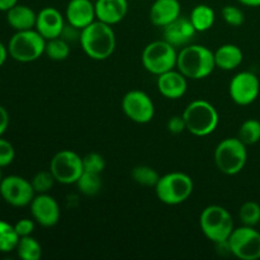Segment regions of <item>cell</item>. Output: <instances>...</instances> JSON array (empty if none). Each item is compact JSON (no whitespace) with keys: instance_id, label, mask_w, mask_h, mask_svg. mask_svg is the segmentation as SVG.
I'll return each instance as SVG.
<instances>
[{"instance_id":"cell-1","label":"cell","mask_w":260,"mask_h":260,"mask_svg":"<svg viewBox=\"0 0 260 260\" xmlns=\"http://www.w3.org/2000/svg\"><path fill=\"white\" fill-rule=\"evenodd\" d=\"M79 41L85 55L96 61L107 60L116 50L113 28L98 19L80 30Z\"/></svg>"},{"instance_id":"cell-2","label":"cell","mask_w":260,"mask_h":260,"mask_svg":"<svg viewBox=\"0 0 260 260\" xmlns=\"http://www.w3.org/2000/svg\"><path fill=\"white\" fill-rule=\"evenodd\" d=\"M215 53L202 45H187L178 52L177 69L187 79L201 80L215 70Z\"/></svg>"},{"instance_id":"cell-3","label":"cell","mask_w":260,"mask_h":260,"mask_svg":"<svg viewBox=\"0 0 260 260\" xmlns=\"http://www.w3.org/2000/svg\"><path fill=\"white\" fill-rule=\"evenodd\" d=\"M182 116L184 118L187 131L198 137L208 136L215 132L220 122V116L215 106L203 99L190 102L185 107Z\"/></svg>"},{"instance_id":"cell-4","label":"cell","mask_w":260,"mask_h":260,"mask_svg":"<svg viewBox=\"0 0 260 260\" xmlns=\"http://www.w3.org/2000/svg\"><path fill=\"white\" fill-rule=\"evenodd\" d=\"M200 226L203 235L215 244L225 243L234 231V220L228 210L222 206L211 205L202 211Z\"/></svg>"},{"instance_id":"cell-5","label":"cell","mask_w":260,"mask_h":260,"mask_svg":"<svg viewBox=\"0 0 260 260\" xmlns=\"http://www.w3.org/2000/svg\"><path fill=\"white\" fill-rule=\"evenodd\" d=\"M246 161H248L246 145L239 137H228L216 146V167L223 174H239L245 168Z\"/></svg>"},{"instance_id":"cell-6","label":"cell","mask_w":260,"mask_h":260,"mask_svg":"<svg viewBox=\"0 0 260 260\" xmlns=\"http://www.w3.org/2000/svg\"><path fill=\"white\" fill-rule=\"evenodd\" d=\"M193 188L194 184L189 175L173 172L160 177L159 182L155 185V192L160 202L168 206H177L190 197Z\"/></svg>"},{"instance_id":"cell-7","label":"cell","mask_w":260,"mask_h":260,"mask_svg":"<svg viewBox=\"0 0 260 260\" xmlns=\"http://www.w3.org/2000/svg\"><path fill=\"white\" fill-rule=\"evenodd\" d=\"M46 40L33 28L17 30L8 43L9 56L18 62H33L45 53Z\"/></svg>"},{"instance_id":"cell-8","label":"cell","mask_w":260,"mask_h":260,"mask_svg":"<svg viewBox=\"0 0 260 260\" xmlns=\"http://www.w3.org/2000/svg\"><path fill=\"white\" fill-rule=\"evenodd\" d=\"M177 58L178 52L175 47L165 40L149 43L141 56L144 68L156 76L177 68Z\"/></svg>"},{"instance_id":"cell-9","label":"cell","mask_w":260,"mask_h":260,"mask_svg":"<svg viewBox=\"0 0 260 260\" xmlns=\"http://www.w3.org/2000/svg\"><path fill=\"white\" fill-rule=\"evenodd\" d=\"M230 253L240 260L260 259V233L251 226L234 229L228 239Z\"/></svg>"},{"instance_id":"cell-10","label":"cell","mask_w":260,"mask_h":260,"mask_svg":"<svg viewBox=\"0 0 260 260\" xmlns=\"http://www.w3.org/2000/svg\"><path fill=\"white\" fill-rule=\"evenodd\" d=\"M50 170L56 182L61 184H75L83 174V157L71 150L56 152L50 162Z\"/></svg>"},{"instance_id":"cell-11","label":"cell","mask_w":260,"mask_h":260,"mask_svg":"<svg viewBox=\"0 0 260 260\" xmlns=\"http://www.w3.org/2000/svg\"><path fill=\"white\" fill-rule=\"evenodd\" d=\"M0 196L13 207H24L30 205L36 192L29 180L19 175H8L0 183Z\"/></svg>"},{"instance_id":"cell-12","label":"cell","mask_w":260,"mask_h":260,"mask_svg":"<svg viewBox=\"0 0 260 260\" xmlns=\"http://www.w3.org/2000/svg\"><path fill=\"white\" fill-rule=\"evenodd\" d=\"M260 93L259 78L251 71H240L229 85V94L238 106H249L258 99Z\"/></svg>"},{"instance_id":"cell-13","label":"cell","mask_w":260,"mask_h":260,"mask_svg":"<svg viewBox=\"0 0 260 260\" xmlns=\"http://www.w3.org/2000/svg\"><path fill=\"white\" fill-rule=\"evenodd\" d=\"M123 113L136 123H149L155 116V106L149 95L142 90H131L122 99Z\"/></svg>"},{"instance_id":"cell-14","label":"cell","mask_w":260,"mask_h":260,"mask_svg":"<svg viewBox=\"0 0 260 260\" xmlns=\"http://www.w3.org/2000/svg\"><path fill=\"white\" fill-rule=\"evenodd\" d=\"M29 206L33 220L43 228H52L60 221V206L48 193L36 194Z\"/></svg>"},{"instance_id":"cell-15","label":"cell","mask_w":260,"mask_h":260,"mask_svg":"<svg viewBox=\"0 0 260 260\" xmlns=\"http://www.w3.org/2000/svg\"><path fill=\"white\" fill-rule=\"evenodd\" d=\"M65 28V18L61 14L60 10L53 7H46L37 13L35 29L47 40L60 37Z\"/></svg>"},{"instance_id":"cell-16","label":"cell","mask_w":260,"mask_h":260,"mask_svg":"<svg viewBox=\"0 0 260 260\" xmlns=\"http://www.w3.org/2000/svg\"><path fill=\"white\" fill-rule=\"evenodd\" d=\"M65 18L69 24L81 30L96 20L95 5L90 0H70L66 7Z\"/></svg>"},{"instance_id":"cell-17","label":"cell","mask_w":260,"mask_h":260,"mask_svg":"<svg viewBox=\"0 0 260 260\" xmlns=\"http://www.w3.org/2000/svg\"><path fill=\"white\" fill-rule=\"evenodd\" d=\"M157 90L168 99H179L187 93V78L179 70H170L157 76Z\"/></svg>"},{"instance_id":"cell-18","label":"cell","mask_w":260,"mask_h":260,"mask_svg":"<svg viewBox=\"0 0 260 260\" xmlns=\"http://www.w3.org/2000/svg\"><path fill=\"white\" fill-rule=\"evenodd\" d=\"M162 29H164V40L174 47H179V46L184 47V46L189 45V42L197 33L189 18H184L182 15Z\"/></svg>"},{"instance_id":"cell-19","label":"cell","mask_w":260,"mask_h":260,"mask_svg":"<svg viewBox=\"0 0 260 260\" xmlns=\"http://www.w3.org/2000/svg\"><path fill=\"white\" fill-rule=\"evenodd\" d=\"M94 5L96 19L109 25L122 22L128 12L127 0H96Z\"/></svg>"},{"instance_id":"cell-20","label":"cell","mask_w":260,"mask_h":260,"mask_svg":"<svg viewBox=\"0 0 260 260\" xmlns=\"http://www.w3.org/2000/svg\"><path fill=\"white\" fill-rule=\"evenodd\" d=\"M179 17V0H155L150 8V20L156 27H167Z\"/></svg>"},{"instance_id":"cell-21","label":"cell","mask_w":260,"mask_h":260,"mask_svg":"<svg viewBox=\"0 0 260 260\" xmlns=\"http://www.w3.org/2000/svg\"><path fill=\"white\" fill-rule=\"evenodd\" d=\"M7 13V22L13 29L15 30H27L33 29L36 27V19L37 14L32 8L23 4H15L10 8Z\"/></svg>"},{"instance_id":"cell-22","label":"cell","mask_w":260,"mask_h":260,"mask_svg":"<svg viewBox=\"0 0 260 260\" xmlns=\"http://www.w3.org/2000/svg\"><path fill=\"white\" fill-rule=\"evenodd\" d=\"M215 63L216 68L225 71L235 70L236 68L243 62V51L239 46L233 45V43H226V45L220 46L215 51Z\"/></svg>"},{"instance_id":"cell-23","label":"cell","mask_w":260,"mask_h":260,"mask_svg":"<svg viewBox=\"0 0 260 260\" xmlns=\"http://www.w3.org/2000/svg\"><path fill=\"white\" fill-rule=\"evenodd\" d=\"M189 19L197 32H206V30L211 29L215 23V10L210 5L198 4L190 12Z\"/></svg>"},{"instance_id":"cell-24","label":"cell","mask_w":260,"mask_h":260,"mask_svg":"<svg viewBox=\"0 0 260 260\" xmlns=\"http://www.w3.org/2000/svg\"><path fill=\"white\" fill-rule=\"evenodd\" d=\"M15 250L22 260H40L42 256V246L32 235L19 238Z\"/></svg>"},{"instance_id":"cell-25","label":"cell","mask_w":260,"mask_h":260,"mask_svg":"<svg viewBox=\"0 0 260 260\" xmlns=\"http://www.w3.org/2000/svg\"><path fill=\"white\" fill-rule=\"evenodd\" d=\"M78 187L79 192L83 193L84 196L88 197H93L96 196L102 189V178L101 174H95V173L90 172H83L78 182L75 183Z\"/></svg>"},{"instance_id":"cell-26","label":"cell","mask_w":260,"mask_h":260,"mask_svg":"<svg viewBox=\"0 0 260 260\" xmlns=\"http://www.w3.org/2000/svg\"><path fill=\"white\" fill-rule=\"evenodd\" d=\"M45 53L53 61H63L70 55V45L62 37H56L46 41Z\"/></svg>"},{"instance_id":"cell-27","label":"cell","mask_w":260,"mask_h":260,"mask_svg":"<svg viewBox=\"0 0 260 260\" xmlns=\"http://www.w3.org/2000/svg\"><path fill=\"white\" fill-rule=\"evenodd\" d=\"M19 241L14 225H10L7 221L0 220V253H9L15 250Z\"/></svg>"},{"instance_id":"cell-28","label":"cell","mask_w":260,"mask_h":260,"mask_svg":"<svg viewBox=\"0 0 260 260\" xmlns=\"http://www.w3.org/2000/svg\"><path fill=\"white\" fill-rule=\"evenodd\" d=\"M238 137L246 145H255L260 141V121L258 119H246L239 128Z\"/></svg>"},{"instance_id":"cell-29","label":"cell","mask_w":260,"mask_h":260,"mask_svg":"<svg viewBox=\"0 0 260 260\" xmlns=\"http://www.w3.org/2000/svg\"><path fill=\"white\" fill-rule=\"evenodd\" d=\"M132 179L140 185L144 187H154L157 184L160 179V175L156 170L147 165H137L132 169Z\"/></svg>"},{"instance_id":"cell-30","label":"cell","mask_w":260,"mask_h":260,"mask_svg":"<svg viewBox=\"0 0 260 260\" xmlns=\"http://www.w3.org/2000/svg\"><path fill=\"white\" fill-rule=\"evenodd\" d=\"M239 218L244 226L255 228L260 225V205L254 201H248L239 210Z\"/></svg>"},{"instance_id":"cell-31","label":"cell","mask_w":260,"mask_h":260,"mask_svg":"<svg viewBox=\"0 0 260 260\" xmlns=\"http://www.w3.org/2000/svg\"><path fill=\"white\" fill-rule=\"evenodd\" d=\"M55 182L56 179L52 175V173H51V170H42V172H38L37 174L32 178V180H30L36 194L48 193L52 189Z\"/></svg>"},{"instance_id":"cell-32","label":"cell","mask_w":260,"mask_h":260,"mask_svg":"<svg viewBox=\"0 0 260 260\" xmlns=\"http://www.w3.org/2000/svg\"><path fill=\"white\" fill-rule=\"evenodd\" d=\"M83 167L84 172H90L95 173V174H102V172L106 168V160L102 156L101 154H96V152H90V154H86L83 157Z\"/></svg>"},{"instance_id":"cell-33","label":"cell","mask_w":260,"mask_h":260,"mask_svg":"<svg viewBox=\"0 0 260 260\" xmlns=\"http://www.w3.org/2000/svg\"><path fill=\"white\" fill-rule=\"evenodd\" d=\"M222 18L231 27H240L244 23V20H245L243 10L238 7H234V5H226L223 8Z\"/></svg>"},{"instance_id":"cell-34","label":"cell","mask_w":260,"mask_h":260,"mask_svg":"<svg viewBox=\"0 0 260 260\" xmlns=\"http://www.w3.org/2000/svg\"><path fill=\"white\" fill-rule=\"evenodd\" d=\"M14 146L8 140L0 137V168H5L14 161Z\"/></svg>"},{"instance_id":"cell-35","label":"cell","mask_w":260,"mask_h":260,"mask_svg":"<svg viewBox=\"0 0 260 260\" xmlns=\"http://www.w3.org/2000/svg\"><path fill=\"white\" fill-rule=\"evenodd\" d=\"M14 229L19 238L29 236L32 235L33 231H35V221L30 220V218H22V220L15 222Z\"/></svg>"},{"instance_id":"cell-36","label":"cell","mask_w":260,"mask_h":260,"mask_svg":"<svg viewBox=\"0 0 260 260\" xmlns=\"http://www.w3.org/2000/svg\"><path fill=\"white\" fill-rule=\"evenodd\" d=\"M167 128L173 135H179L182 132L187 131L183 116H173L172 118H169V121L167 123Z\"/></svg>"},{"instance_id":"cell-37","label":"cell","mask_w":260,"mask_h":260,"mask_svg":"<svg viewBox=\"0 0 260 260\" xmlns=\"http://www.w3.org/2000/svg\"><path fill=\"white\" fill-rule=\"evenodd\" d=\"M9 113L3 106H0V137L5 134L9 126Z\"/></svg>"},{"instance_id":"cell-38","label":"cell","mask_w":260,"mask_h":260,"mask_svg":"<svg viewBox=\"0 0 260 260\" xmlns=\"http://www.w3.org/2000/svg\"><path fill=\"white\" fill-rule=\"evenodd\" d=\"M8 56H9V51H8V46H5L4 43L0 42V68L5 63Z\"/></svg>"},{"instance_id":"cell-39","label":"cell","mask_w":260,"mask_h":260,"mask_svg":"<svg viewBox=\"0 0 260 260\" xmlns=\"http://www.w3.org/2000/svg\"><path fill=\"white\" fill-rule=\"evenodd\" d=\"M15 4H18V0H0V12H8Z\"/></svg>"},{"instance_id":"cell-40","label":"cell","mask_w":260,"mask_h":260,"mask_svg":"<svg viewBox=\"0 0 260 260\" xmlns=\"http://www.w3.org/2000/svg\"><path fill=\"white\" fill-rule=\"evenodd\" d=\"M240 4L245 5V7H250V8H258L260 7V0H238Z\"/></svg>"},{"instance_id":"cell-41","label":"cell","mask_w":260,"mask_h":260,"mask_svg":"<svg viewBox=\"0 0 260 260\" xmlns=\"http://www.w3.org/2000/svg\"><path fill=\"white\" fill-rule=\"evenodd\" d=\"M3 173H2V168H0V183H2V180H3Z\"/></svg>"},{"instance_id":"cell-42","label":"cell","mask_w":260,"mask_h":260,"mask_svg":"<svg viewBox=\"0 0 260 260\" xmlns=\"http://www.w3.org/2000/svg\"><path fill=\"white\" fill-rule=\"evenodd\" d=\"M0 200H2V196H0Z\"/></svg>"}]
</instances>
